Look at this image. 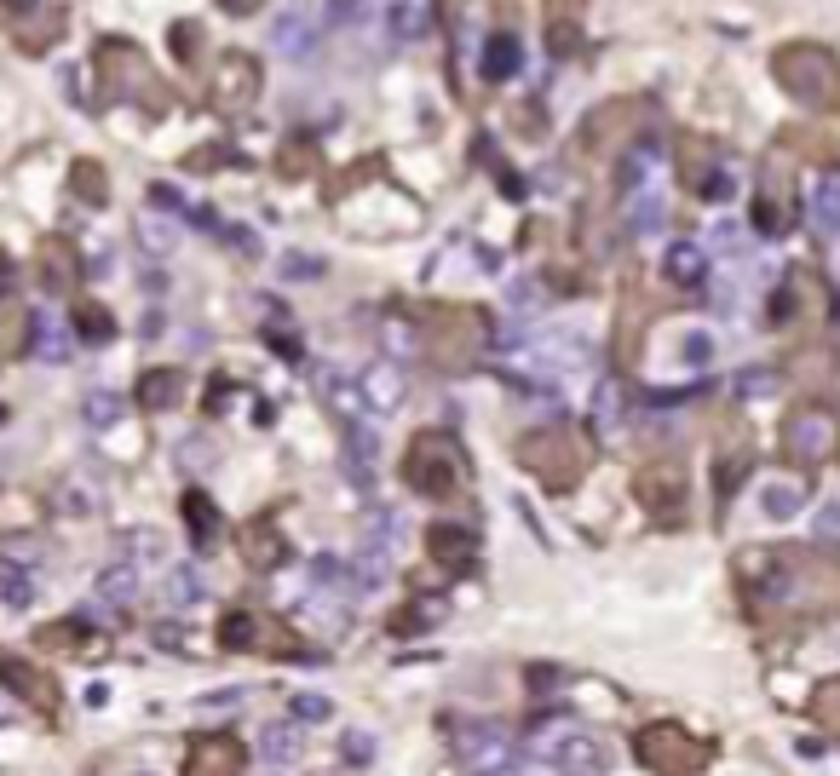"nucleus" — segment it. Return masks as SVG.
<instances>
[{"instance_id": "nucleus-1", "label": "nucleus", "mask_w": 840, "mask_h": 776, "mask_svg": "<svg viewBox=\"0 0 840 776\" xmlns=\"http://www.w3.org/2000/svg\"><path fill=\"white\" fill-rule=\"evenodd\" d=\"M403 478L415 483L420 495L449 501V495L461 489V455H455V437H449V432L415 437V443H409V466H403Z\"/></svg>"}, {"instance_id": "nucleus-2", "label": "nucleus", "mask_w": 840, "mask_h": 776, "mask_svg": "<svg viewBox=\"0 0 840 776\" xmlns=\"http://www.w3.org/2000/svg\"><path fill=\"white\" fill-rule=\"evenodd\" d=\"M639 759H645L656 776H697L708 748H702L691 731H679V725H645V731H639Z\"/></svg>"}, {"instance_id": "nucleus-3", "label": "nucleus", "mask_w": 840, "mask_h": 776, "mask_svg": "<svg viewBox=\"0 0 840 776\" xmlns=\"http://www.w3.org/2000/svg\"><path fill=\"white\" fill-rule=\"evenodd\" d=\"M777 75L789 81V92L800 98V104H829L840 92V69L835 58H823V52H812V46H800V52H783L777 58Z\"/></svg>"}, {"instance_id": "nucleus-4", "label": "nucleus", "mask_w": 840, "mask_h": 776, "mask_svg": "<svg viewBox=\"0 0 840 776\" xmlns=\"http://www.w3.org/2000/svg\"><path fill=\"white\" fill-rule=\"evenodd\" d=\"M518 455H524V466H536L547 483H576V472H582V449L564 432H530L518 443Z\"/></svg>"}, {"instance_id": "nucleus-5", "label": "nucleus", "mask_w": 840, "mask_h": 776, "mask_svg": "<svg viewBox=\"0 0 840 776\" xmlns=\"http://www.w3.org/2000/svg\"><path fill=\"white\" fill-rule=\"evenodd\" d=\"M783 449H789L794 460H823V455H835V414H823V409L789 414V426H783Z\"/></svg>"}, {"instance_id": "nucleus-6", "label": "nucleus", "mask_w": 840, "mask_h": 776, "mask_svg": "<svg viewBox=\"0 0 840 776\" xmlns=\"http://www.w3.org/2000/svg\"><path fill=\"white\" fill-rule=\"evenodd\" d=\"M185 776H242V742L225 731L196 736L185 754Z\"/></svg>"}, {"instance_id": "nucleus-7", "label": "nucleus", "mask_w": 840, "mask_h": 776, "mask_svg": "<svg viewBox=\"0 0 840 776\" xmlns=\"http://www.w3.org/2000/svg\"><path fill=\"white\" fill-rule=\"evenodd\" d=\"M553 765H559V776H599L605 771V748H599L587 731H570V736H559Z\"/></svg>"}, {"instance_id": "nucleus-8", "label": "nucleus", "mask_w": 840, "mask_h": 776, "mask_svg": "<svg viewBox=\"0 0 840 776\" xmlns=\"http://www.w3.org/2000/svg\"><path fill=\"white\" fill-rule=\"evenodd\" d=\"M0 679H12V690H18L24 702H35L41 713H52V708H58V690H47V679H41L35 667H24L18 656H0Z\"/></svg>"}, {"instance_id": "nucleus-9", "label": "nucleus", "mask_w": 840, "mask_h": 776, "mask_svg": "<svg viewBox=\"0 0 840 776\" xmlns=\"http://www.w3.org/2000/svg\"><path fill=\"white\" fill-rule=\"evenodd\" d=\"M397 403H403V374H397V368H386V363H374L369 374H363V409L392 414Z\"/></svg>"}, {"instance_id": "nucleus-10", "label": "nucleus", "mask_w": 840, "mask_h": 776, "mask_svg": "<svg viewBox=\"0 0 840 776\" xmlns=\"http://www.w3.org/2000/svg\"><path fill=\"white\" fill-rule=\"evenodd\" d=\"M426 547H432V558L438 564H449V570H467L472 564V535L455 524H432L426 529Z\"/></svg>"}, {"instance_id": "nucleus-11", "label": "nucleus", "mask_w": 840, "mask_h": 776, "mask_svg": "<svg viewBox=\"0 0 840 776\" xmlns=\"http://www.w3.org/2000/svg\"><path fill=\"white\" fill-rule=\"evenodd\" d=\"M277 41L294 52V58H305L311 46H317V12L311 6H294L288 18H277Z\"/></svg>"}, {"instance_id": "nucleus-12", "label": "nucleus", "mask_w": 840, "mask_h": 776, "mask_svg": "<svg viewBox=\"0 0 840 776\" xmlns=\"http://www.w3.org/2000/svg\"><path fill=\"white\" fill-rule=\"evenodd\" d=\"M426 0H392V12H386V29H392V41L397 46H409V41H420L426 35Z\"/></svg>"}, {"instance_id": "nucleus-13", "label": "nucleus", "mask_w": 840, "mask_h": 776, "mask_svg": "<svg viewBox=\"0 0 840 776\" xmlns=\"http://www.w3.org/2000/svg\"><path fill=\"white\" fill-rule=\"evenodd\" d=\"M179 391H185V374H179V368H156V374L139 380V403L144 409H173Z\"/></svg>"}, {"instance_id": "nucleus-14", "label": "nucleus", "mask_w": 840, "mask_h": 776, "mask_svg": "<svg viewBox=\"0 0 840 776\" xmlns=\"http://www.w3.org/2000/svg\"><path fill=\"white\" fill-rule=\"evenodd\" d=\"M518 64H524V52H518L513 35H490V46H484V75H490V81H507V75H518Z\"/></svg>"}, {"instance_id": "nucleus-15", "label": "nucleus", "mask_w": 840, "mask_h": 776, "mask_svg": "<svg viewBox=\"0 0 840 776\" xmlns=\"http://www.w3.org/2000/svg\"><path fill=\"white\" fill-rule=\"evenodd\" d=\"M282 558H288V547L271 535V524H248V564H254V570H271Z\"/></svg>"}, {"instance_id": "nucleus-16", "label": "nucleus", "mask_w": 840, "mask_h": 776, "mask_svg": "<svg viewBox=\"0 0 840 776\" xmlns=\"http://www.w3.org/2000/svg\"><path fill=\"white\" fill-rule=\"evenodd\" d=\"M662 271H668V282H702V253L691 242H679V248H668Z\"/></svg>"}, {"instance_id": "nucleus-17", "label": "nucleus", "mask_w": 840, "mask_h": 776, "mask_svg": "<svg viewBox=\"0 0 840 776\" xmlns=\"http://www.w3.org/2000/svg\"><path fill=\"white\" fill-rule=\"evenodd\" d=\"M185 524L196 529V541H213V529H219V512L208 506V495H185Z\"/></svg>"}, {"instance_id": "nucleus-18", "label": "nucleus", "mask_w": 840, "mask_h": 776, "mask_svg": "<svg viewBox=\"0 0 840 776\" xmlns=\"http://www.w3.org/2000/svg\"><path fill=\"white\" fill-rule=\"evenodd\" d=\"M812 213H817V230H840V179H823Z\"/></svg>"}, {"instance_id": "nucleus-19", "label": "nucleus", "mask_w": 840, "mask_h": 776, "mask_svg": "<svg viewBox=\"0 0 840 776\" xmlns=\"http://www.w3.org/2000/svg\"><path fill=\"white\" fill-rule=\"evenodd\" d=\"M369 6L374 0H323V18L334 23V29H351V23L369 18Z\"/></svg>"}, {"instance_id": "nucleus-20", "label": "nucleus", "mask_w": 840, "mask_h": 776, "mask_svg": "<svg viewBox=\"0 0 840 776\" xmlns=\"http://www.w3.org/2000/svg\"><path fill=\"white\" fill-rule=\"evenodd\" d=\"M812 713L823 719V725H829V731H840V679H835V685H823V690H817Z\"/></svg>"}, {"instance_id": "nucleus-21", "label": "nucleus", "mask_w": 840, "mask_h": 776, "mask_svg": "<svg viewBox=\"0 0 840 776\" xmlns=\"http://www.w3.org/2000/svg\"><path fill=\"white\" fill-rule=\"evenodd\" d=\"M794 506H800V489H794V483H789V489H783V483H771V489H766V512H771V518H789Z\"/></svg>"}, {"instance_id": "nucleus-22", "label": "nucleus", "mask_w": 840, "mask_h": 776, "mask_svg": "<svg viewBox=\"0 0 840 776\" xmlns=\"http://www.w3.org/2000/svg\"><path fill=\"white\" fill-rule=\"evenodd\" d=\"M81 340H110V317L98 305H81Z\"/></svg>"}, {"instance_id": "nucleus-23", "label": "nucleus", "mask_w": 840, "mask_h": 776, "mask_svg": "<svg viewBox=\"0 0 840 776\" xmlns=\"http://www.w3.org/2000/svg\"><path fill=\"white\" fill-rule=\"evenodd\" d=\"M127 587H133V575H127V570L104 575V598H110V604H127Z\"/></svg>"}, {"instance_id": "nucleus-24", "label": "nucleus", "mask_w": 840, "mask_h": 776, "mask_svg": "<svg viewBox=\"0 0 840 776\" xmlns=\"http://www.w3.org/2000/svg\"><path fill=\"white\" fill-rule=\"evenodd\" d=\"M294 748H300V736H294V731H277L271 742H265V754H271V759H288Z\"/></svg>"}, {"instance_id": "nucleus-25", "label": "nucleus", "mask_w": 840, "mask_h": 776, "mask_svg": "<svg viewBox=\"0 0 840 776\" xmlns=\"http://www.w3.org/2000/svg\"><path fill=\"white\" fill-rule=\"evenodd\" d=\"M87 414H93L98 426H104V420H116V397H110V391H98L93 403H87Z\"/></svg>"}, {"instance_id": "nucleus-26", "label": "nucleus", "mask_w": 840, "mask_h": 776, "mask_svg": "<svg viewBox=\"0 0 840 776\" xmlns=\"http://www.w3.org/2000/svg\"><path fill=\"white\" fill-rule=\"evenodd\" d=\"M0 593L12 598V604H29V581H24V575H6V581H0Z\"/></svg>"}, {"instance_id": "nucleus-27", "label": "nucleus", "mask_w": 840, "mask_h": 776, "mask_svg": "<svg viewBox=\"0 0 840 776\" xmlns=\"http://www.w3.org/2000/svg\"><path fill=\"white\" fill-rule=\"evenodd\" d=\"M507 776H559V765H524V771H507Z\"/></svg>"}, {"instance_id": "nucleus-28", "label": "nucleus", "mask_w": 840, "mask_h": 776, "mask_svg": "<svg viewBox=\"0 0 840 776\" xmlns=\"http://www.w3.org/2000/svg\"><path fill=\"white\" fill-rule=\"evenodd\" d=\"M225 6H231V12H254L259 0H225Z\"/></svg>"}, {"instance_id": "nucleus-29", "label": "nucleus", "mask_w": 840, "mask_h": 776, "mask_svg": "<svg viewBox=\"0 0 840 776\" xmlns=\"http://www.w3.org/2000/svg\"><path fill=\"white\" fill-rule=\"evenodd\" d=\"M6 6H12V12H29V6H35V0H6Z\"/></svg>"}]
</instances>
